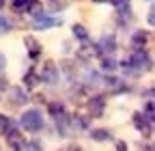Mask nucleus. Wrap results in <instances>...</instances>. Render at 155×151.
Returning a JSON list of instances; mask_svg holds the SVG:
<instances>
[{"mask_svg": "<svg viewBox=\"0 0 155 151\" xmlns=\"http://www.w3.org/2000/svg\"><path fill=\"white\" fill-rule=\"evenodd\" d=\"M114 149H116V151H129V147H127V143H125V140H116Z\"/></svg>", "mask_w": 155, "mask_h": 151, "instance_id": "nucleus-24", "label": "nucleus"}, {"mask_svg": "<svg viewBox=\"0 0 155 151\" xmlns=\"http://www.w3.org/2000/svg\"><path fill=\"white\" fill-rule=\"evenodd\" d=\"M48 112H50L52 119L63 117V115H65V106H63L61 102H50V104H48Z\"/></svg>", "mask_w": 155, "mask_h": 151, "instance_id": "nucleus-14", "label": "nucleus"}, {"mask_svg": "<svg viewBox=\"0 0 155 151\" xmlns=\"http://www.w3.org/2000/svg\"><path fill=\"white\" fill-rule=\"evenodd\" d=\"M144 117H147L149 121H153V119H155V110H153V99H147V104H144Z\"/></svg>", "mask_w": 155, "mask_h": 151, "instance_id": "nucleus-20", "label": "nucleus"}, {"mask_svg": "<svg viewBox=\"0 0 155 151\" xmlns=\"http://www.w3.org/2000/svg\"><path fill=\"white\" fill-rule=\"evenodd\" d=\"M97 48H99V54H112L116 50V37L114 35H104L99 41H97Z\"/></svg>", "mask_w": 155, "mask_h": 151, "instance_id": "nucleus-7", "label": "nucleus"}, {"mask_svg": "<svg viewBox=\"0 0 155 151\" xmlns=\"http://www.w3.org/2000/svg\"><path fill=\"white\" fill-rule=\"evenodd\" d=\"M9 95H11V104H13V106H22V104L28 102L24 89H11V91H9Z\"/></svg>", "mask_w": 155, "mask_h": 151, "instance_id": "nucleus-12", "label": "nucleus"}, {"mask_svg": "<svg viewBox=\"0 0 155 151\" xmlns=\"http://www.w3.org/2000/svg\"><path fill=\"white\" fill-rule=\"evenodd\" d=\"M24 151H43V149H41V143L32 140V143H26L24 145Z\"/></svg>", "mask_w": 155, "mask_h": 151, "instance_id": "nucleus-23", "label": "nucleus"}, {"mask_svg": "<svg viewBox=\"0 0 155 151\" xmlns=\"http://www.w3.org/2000/svg\"><path fill=\"white\" fill-rule=\"evenodd\" d=\"M73 37L75 39H80V41H88V30L82 26V24H73Z\"/></svg>", "mask_w": 155, "mask_h": 151, "instance_id": "nucleus-16", "label": "nucleus"}, {"mask_svg": "<svg viewBox=\"0 0 155 151\" xmlns=\"http://www.w3.org/2000/svg\"><path fill=\"white\" fill-rule=\"evenodd\" d=\"M149 151H151V149H149Z\"/></svg>", "mask_w": 155, "mask_h": 151, "instance_id": "nucleus-32", "label": "nucleus"}, {"mask_svg": "<svg viewBox=\"0 0 155 151\" xmlns=\"http://www.w3.org/2000/svg\"><path fill=\"white\" fill-rule=\"evenodd\" d=\"M110 2H112V7L119 11L123 17H127V20L131 17V2H129V0H110Z\"/></svg>", "mask_w": 155, "mask_h": 151, "instance_id": "nucleus-10", "label": "nucleus"}, {"mask_svg": "<svg viewBox=\"0 0 155 151\" xmlns=\"http://www.w3.org/2000/svg\"><path fill=\"white\" fill-rule=\"evenodd\" d=\"M24 45H28V56L35 61L39 59V54H41V45H39V41L35 39V37H24Z\"/></svg>", "mask_w": 155, "mask_h": 151, "instance_id": "nucleus-9", "label": "nucleus"}, {"mask_svg": "<svg viewBox=\"0 0 155 151\" xmlns=\"http://www.w3.org/2000/svg\"><path fill=\"white\" fill-rule=\"evenodd\" d=\"M5 65H7V59H5V54H0V73H2Z\"/></svg>", "mask_w": 155, "mask_h": 151, "instance_id": "nucleus-28", "label": "nucleus"}, {"mask_svg": "<svg viewBox=\"0 0 155 151\" xmlns=\"http://www.w3.org/2000/svg\"><path fill=\"white\" fill-rule=\"evenodd\" d=\"M127 71L136 73V71H140V69H151V56L144 48H134L131 54H129V59L123 63Z\"/></svg>", "mask_w": 155, "mask_h": 151, "instance_id": "nucleus-1", "label": "nucleus"}, {"mask_svg": "<svg viewBox=\"0 0 155 151\" xmlns=\"http://www.w3.org/2000/svg\"><path fill=\"white\" fill-rule=\"evenodd\" d=\"M2 134H5V138H7V145L13 149V151H22L24 149V145H26V140H24V134H22V132H19L17 127H9V129H5L2 132Z\"/></svg>", "mask_w": 155, "mask_h": 151, "instance_id": "nucleus-3", "label": "nucleus"}, {"mask_svg": "<svg viewBox=\"0 0 155 151\" xmlns=\"http://www.w3.org/2000/svg\"><path fill=\"white\" fill-rule=\"evenodd\" d=\"M69 123H71L73 127H78V129H86V127H88V119H86V117H80V115H75Z\"/></svg>", "mask_w": 155, "mask_h": 151, "instance_id": "nucleus-18", "label": "nucleus"}, {"mask_svg": "<svg viewBox=\"0 0 155 151\" xmlns=\"http://www.w3.org/2000/svg\"><path fill=\"white\" fill-rule=\"evenodd\" d=\"M61 24H63L61 17H50L45 13L37 15L35 20H32V28L35 30H48V28H56V26H61Z\"/></svg>", "mask_w": 155, "mask_h": 151, "instance_id": "nucleus-5", "label": "nucleus"}, {"mask_svg": "<svg viewBox=\"0 0 155 151\" xmlns=\"http://www.w3.org/2000/svg\"><path fill=\"white\" fill-rule=\"evenodd\" d=\"M13 123H11V119L7 117V115H0V132H5V129H9Z\"/></svg>", "mask_w": 155, "mask_h": 151, "instance_id": "nucleus-22", "label": "nucleus"}, {"mask_svg": "<svg viewBox=\"0 0 155 151\" xmlns=\"http://www.w3.org/2000/svg\"><path fill=\"white\" fill-rule=\"evenodd\" d=\"M5 89H7V78L0 73V91H5Z\"/></svg>", "mask_w": 155, "mask_h": 151, "instance_id": "nucleus-27", "label": "nucleus"}, {"mask_svg": "<svg viewBox=\"0 0 155 151\" xmlns=\"http://www.w3.org/2000/svg\"><path fill=\"white\" fill-rule=\"evenodd\" d=\"M30 2L32 0H13V9L17 11V13H22V11H28V7H30Z\"/></svg>", "mask_w": 155, "mask_h": 151, "instance_id": "nucleus-19", "label": "nucleus"}, {"mask_svg": "<svg viewBox=\"0 0 155 151\" xmlns=\"http://www.w3.org/2000/svg\"><path fill=\"white\" fill-rule=\"evenodd\" d=\"M101 69L104 71H114L116 69V61L112 59V54H104L101 56Z\"/></svg>", "mask_w": 155, "mask_h": 151, "instance_id": "nucleus-17", "label": "nucleus"}, {"mask_svg": "<svg viewBox=\"0 0 155 151\" xmlns=\"http://www.w3.org/2000/svg\"><path fill=\"white\" fill-rule=\"evenodd\" d=\"M153 13H155V11L151 9V11H149V24H151V26H153V22H155V15H153Z\"/></svg>", "mask_w": 155, "mask_h": 151, "instance_id": "nucleus-29", "label": "nucleus"}, {"mask_svg": "<svg viewBox=\"0 0 155 151\" xmlns=\"http://www.w3.org/2000/svg\"><path fill=\"white\" fill-rule=\"evenodd\" d=\"M2 7H5V0H0V9H2Z\"/></svg>", "mask_w": 155, "mask_h": 151, "instance_id": "nucleus-30", "label": "nucleus"}, {"mask_svg": "<svg viewBox=\"0 0 155 151\" xmlns=\"http://www.w3.org/2000/svg\"><path fill=\"white\" fill-rule=\"evenodd\" d=\"M147 41H149V32H147V30H136V32L131 35V45H134V48H144Z\"/></svg>", "mask_w": 155, "mask_h": 151, "instance_id": "nucleus-11", "label": "nucleus"}, {"mask_svg": "<svg viewBox=\"0 0 155 151\" xmlns=\"http://www.w3.org/2000/svg\"><path fill=\"white\" fill-rule=\"evenodd\" d=\"M28 11H30V13H32V15L37 17V15H41V13H43V7L39 5L37 0H32V2H30V7H28Z\"/></svg>", "mask_w": 155, "mask_h": 151, "instance_id": "nucleus-21", "label": "nucleus"}, {"mask_svg": "<svg viewBox=\"0 0 155 151\" xmlns=\"http://www.w3.org/2000/svg\"><path fill=\"white\" fill-rule=\"evenodd\" d=\"M134 125H136V129H138V132H142V134L144 136H149L151 134V125H153V121H149L144 115H142V112H136V115H134Z\"/></svg>", "mask_w": 155, "mask_h": 151, "instance_id": "nucleus-8", "label": "nucleus"}, {"mask_svg": "<svg viewBox=\"0 0 155 151\" xmlns=\"http://www.w3.org/2000/svg\"><path fill=\"white\" fill-rule=\"evenodd\" d=\"M19 125H22L26 132H39V129L43 127V117H41V112L35 110V108L26 110L24 115L19 117Z\"/></svg>", "mask_w": 155, "mask_h": 151, "instance_id": "nucleus-2", "label": "nucleus"}, {"mask_svg": "<svg viewBox=\"0 0 155 151\" xmlns=\"http://www.w3.org/2000/svg\"><path fill=\"white\" fill-rule=\"evenodd\" d=\"M0 28H2V30H9V28H11V22H7L5 17H0Z\"/></svg>", "mask_w": 155, "mask_h": 151, "instance_id": "nucleus-26", "label": "nucleus"}, {"mask_svg": "<svg viewBox=\"0 0 155 151\" xmlns=\"http://www.w3.org/2000/svg\"><path fill=\"white\" fill-rule=\"evenodd\" d=\"M104 110H106V97L95 95V97L88 99V112H91V117H93V119L104 117Z\"/></svg>", "mask_w": 155, "mask_h": 151, "instance_id": "nucleus-6", "label": "nucleus"}, {"mask_svg": "<svg viewBox=\"0 0 155 151\" xmlns=\"http://www.w3.org/2000/svg\"><path fill=\"white\" fill-rule=\"evenodd\" d=\"M37 82H41V80H39V73H37L35 69H30V71L24 76V86H26V89H35Z\"/></svg>", "mask_w": 155, "mask_h": 151, "instance_id": "nucleus-15", "label": "nucleus"}, {"mask_svg": "<svg viewBox=\"0 0 155 151\" xmlns=\"http://www.w3.org/2000/svg\"><path fill=\"white\" fill-rule=\"evenodd\" d=\"M95 2H104V0H95Z\"/></svg>", "mask_w": 155, "mask_h": 151, "instance_id": "nucleus-31", "label": "nucleus"}, {"mask_svg": "<svg viewBox=\"0 0 155 151\" xmlns=\"http://www.w3.org/2000/svg\"><path fill=\"white\" fill-rule=\"evenodd\" d=\"M58 78H61V73H58L56 63L48 61V63H43V65H41V73H39V80H43L45 84H56V82H58Z\"/></svg>", "mask_w": 155, "mask_h": 151, "instance_id": "nucleus-4", "label": "nucleus"}, {"mask_svg": "<svg viewBox=\"0 0 155 151\" xmlns=\"http://www.w3.org/2000/svg\"><path fill=\"white\" fill-rule=\"evenodd\" d=\"M91 138L97 140V143H106V140H112V132L110 129H93Z\"/></svg>", "mask_w": 155, "mask_h": 151, "instance_id": "nucleus-13", "label": "nucleus"}, {"mask_svg": "<svg viewBox=\"0 0 155 151\" xmlns=\"http://www.w3.org/2000/svg\"><path fill=\"white\" fill-rule=\"evenodd\" d=\"M61 151H82V147H78V145H67V147H63Z\"/></svg>", "mask_w": 155, "mask_h": 151, "instance_id": "nucleus-25", "label": "nucleus"}]
</instances>
